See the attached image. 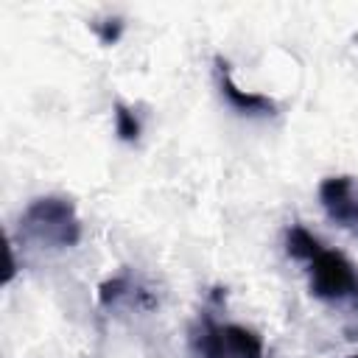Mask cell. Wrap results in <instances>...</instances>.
<instances>
[{"mask_svg": "<svg viewBox=\"0 0 358 358\" xmlns=\"http://www.w3.org/2000/svg\"><path fill=\"white\" fill-rule=\"evenodd\" d=\"M22 238L45 246V249H70L81 238V221L76 204L64 196H42L34 199L20 218Z\"/></svg>", "mask_w": 358, "mask_h": 358, "instance_id": "obj_1", "label": "cell"}, {"mask_svg": "<svg viewBox=\"0 0 358 358\" xmlns=\"http://www.w3.org/2000/svg\"><path fill=\"white\" fill-rule=\"evenodd\" d=\"M302 263L308 266V285L316 299L344 302V299L358 296V268L344 252L327 249L319 241Z\"/></svg>", "mask_w": 358, "mask_h": 358, "instance_id": "obj_2", "label": "cell"}, {"mask_svg": "<svg viewBox=\"0 0 358 358\" xmlns=\"http://www.w3.org/2000/svg\"><path fill=\"white\" fill-rule=\"evenodd\" d=\"M199 347L204 358H263V338L243 324H207Z\"/></svg>", "mask_w": 358, "mask_h": 358, "instance_id": "obj_3", "label": "cell"}, {"mask_svg": "<svg viewBox=\"0 0 358 358\" xmlns=\"http://www.w3.org/2000/svg\"><path fill=\"white\" fill-rule=\"evenodd\" d=\"M322 210L333 224L358 235V179L355 176H327L319 185Z\"/></svg>", "mask_w": 358, "mask_h": 358, "instance_id": "obj_4", "label": "cell"}, {"mask_svg": "<svg viewBox=\"0 0 358 358\" xmlns=\"http://www.w3.org/2000/svg\"><path fill=\"white\" fill-rule=\"evenodd\" d=\"M215 78H218V90L224 95V101L241 112V115H274L277 112V103L263 95V92H249V90H241L235 81H232V73L227 70V62L215 59Z\"/></svg>", "mask_w": 358, "mask_h": 358, "instance_id": "obj_5", "label": "cell"}, {"mask_svg": "<svg viewBox=\"0 0 358 358\" xmlns=\"http://www.w3.org/2000/svg\"><path fill=\"white\" fill-rule=\"evenodd\" d=\"M115 131L126 143H134L140 137V120L126 103H115Z\"/></svg>", "mask_w": 358, "mask_h": 358, "instance_id": "obj_6", "label": "cell"}, {"mask_svg": "<svg viewBox=\"0 0 358 358\" xmlns=\"http://www.w3.org/2000/svg\"><path fill=\"white\" fill-rule=\"evenodd\" d=\"M350 358H358V355H350Z\"/></svg>", "mask_w": 358, "mask_h": 358, "instance_id": "obj_7", "label": "cell"}]
</instances>
